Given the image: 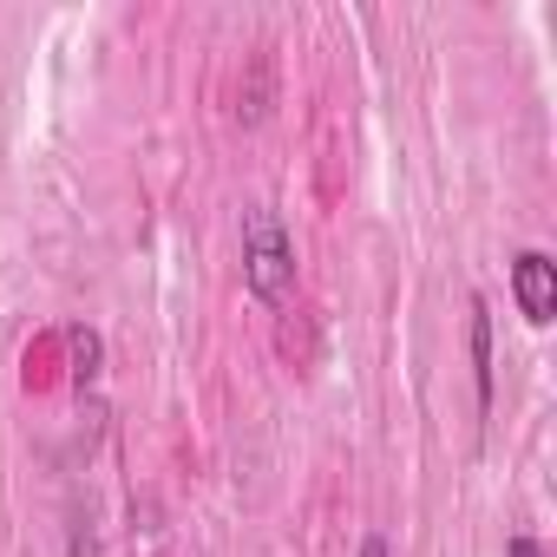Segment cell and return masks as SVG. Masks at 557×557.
I'll use <instances>...</instances> for the list:
<instances>
[{
  "label": "cell",
  "instance_id": "1",
  "mask_svg": "<svg viewBox=\"0 0 557 557\" xmlns=\"http://www.w3.org/2000/svg\"><path fill=\"white\" fill-rule=\"evenodd\" d=\"M243 283L256 302H289V289H296V243L269 203H256L243 216Z\"/></svg>",
  "mask_w": 557,
  "mask_h": 557
},
{
  "label": "cell",
  "instance_id": "2",
  "mask_svg": "<svg viewBox=\"0 0 557 557\" xmlns=\"http://www.w3.org/2000/svg\"><path fill=\"white\" fill-rule=\"evenodd\" d=\"M511 296H518V315L531 329H550V315H557V262L544 249L511 256Z\"/></svg>",
  "mask_w": 557,
  "mask_h": 557
},
{
  "label": "cell",
  "instance_id": "3",
  "mask_svg": "<svg viewBox=\"0 0 557 557\" xmlns=\"http://www.w3.org/2000/svg\"><path fill=\"white\" fill-rule=\"evenodd\" d=\"M466 309H472V394H479V413H492V309L485 296H472Z\"/></svg>",
  "mask_w": 557,
  "mask_h": 557
},
{
  "label": "cell",
  "instance_id": "4",
  "mask_svg": "<svg viewBox=\"0 0 557 557\" xmlns=\"http://www.w3.org/2000/svg\"><path fill=\"white\" fill-rule=\"evenodd\" d=\"M505 557H544V544H537V537H511Z\"/></svg>",
  "mask_w": 557,
  "mask_h": 557
},
{
  "label": "cell",
  "instance_id": "5",
  "mask_svg": "<svg viewBox=\"0 0 557 557\" xmlns=\"http://www.w3.org/2000/svg\"><path fill=\"white\" fill-rule=\"evenodd\" d=\"M361 557H394V550H387V537H361Z\"/></svg>",
  "mask_w": 557,
  "mask_h": 557
}]
</instances>
